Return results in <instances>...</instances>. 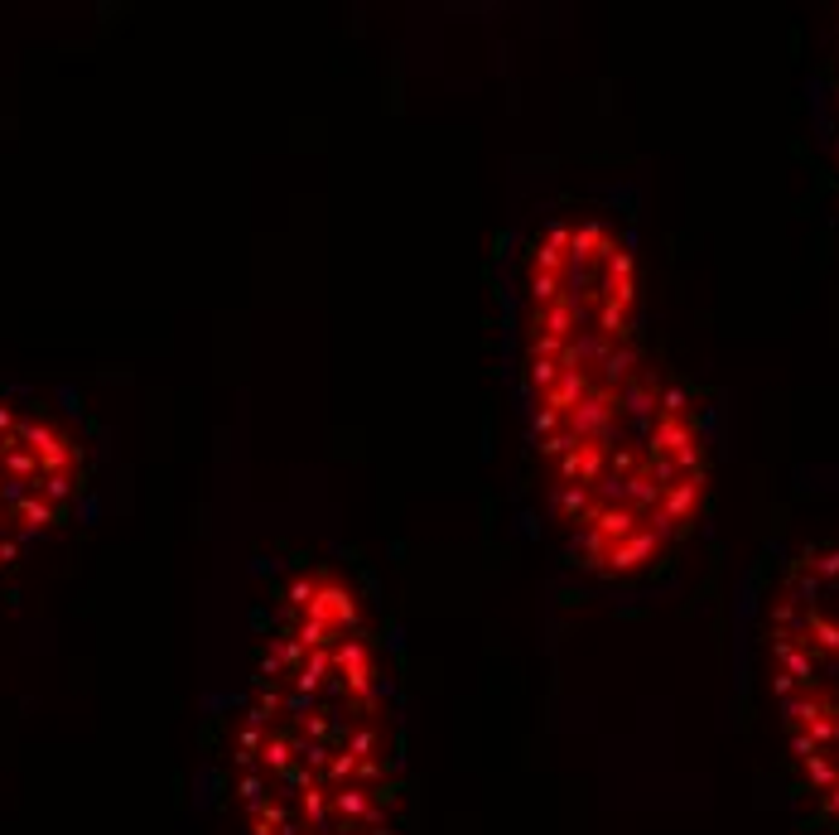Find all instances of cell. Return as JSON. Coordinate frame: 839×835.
<instances>
[{
    "label": "cell",
    "instance_id": "6da1fadb",
    "mask_svg": "<svg viewBox=\"0 0 839 835\" xmlns=\"http://www.w3.org/2000/svg\"><path fill=\"white\" fill-rule=\"evenodd\" d=\"M574 290H565V382L550 396L560 420L555 454L574 517L608 565L661 551L700 493V445L685 406L661 387L632 343L627 256L598 227L565 242Z\"/></svg>",
    "mask_w": 839,
    "mask_h": 835
},
{
    "label": "cell",
    "instance_id": "7a4b0ae2",
    "mask_svg": "<svg viewBox=\"0 0 839 835\" xmlns=\"http://www.w3.org/2000/svg\"><path fill=\"white\" fill-rule=\"evenodd\" d=\"M772 696L791 768L839 831V536L786 570L767 623Z\"/></svg>",
    "mask_w": 839,
    "mask_h": 835
},
{
    "label": "cell",
    "instance_id": "3957f363",
    "mask_svg": "<svg viewBox=\"0 0 839 835\" xmlns=\"http://www.w3.org/2000/svg\"><path fill=\"white\" fill-rule=\"evenodd\" d=\"M87 488V440L44 396L0 387V585Z\"/></svg>",
    "mask_w": 839,
    "mask_h": 835
}]
</instances>
